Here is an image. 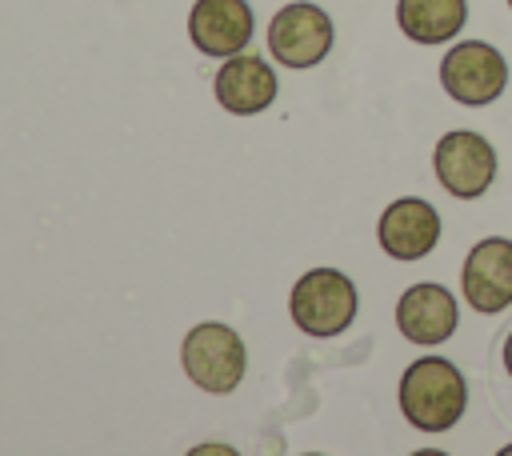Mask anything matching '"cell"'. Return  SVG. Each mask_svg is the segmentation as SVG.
<instances>
[{
	"label": "cell",
	"instance_id": "5b68a950",
	"mask_svg": "<svg viewBox=\"0 0 512 456\" xmlns=\"http://www.w3.org/2000/svg\"><path fill=\"white\" fill-rule=\"evenodd\" d=\"M432 168H436V180L448 196L476 200L496 180V148L472 128H452L436 140Z\"/></svg>",
	"mask_w": 512,
	"mask_h": 456
},
{
	"label": "cell",
	"instance_id": "ba28073f",
	"mask_svg": "<svg viewBox=\"0 0 512 456\" xmlns=\"http://www.w3.org/2000/svg\"><path fill=\"white\" fill-rule=\"evenodd\" d=\"M212 92H216V104L228 112V116H260L264 108L276 104V92H280V80L272 72V64L256 52H236L228 56L216 76H212Z\"/></svg>",
	"mask_w": 512,
	"mask_h": 456
},
{
	"label": "cell",
	"instance_id": "5bb4252c",
	"mask_svg": "<svg viewBox=\"0 0 512 456\" xmlns=\"http://www.w3.org/2000/svg\"><path fill=\"white\" fill-rule=\"evenodd\" d=\"M504 456H512V444H508V448H504Z\"/></svg>",
	"mask_w": 512,
	"mask_h": 456
},
{
	"label": "cell",
	"instance_id": "4fadbf2b",
	"mask_svg": "<svg viewBox=\"0 0 512 456\" xmlns=\"http://www.w3.org/2000/svg\"><path fill=\"white\" fill-rule=\"evenodd\" d=\"M504 372L512 376V332L504 336Z\"/></svg>",
	"mask_w": 512,
	"mask_h": 456
},
{
	"label": "cell",
	"instance_id": "3957f363",
	"mask_svg": "<svg viewBox=\"0 0 512 456\" xmlns=\"http://www.w3.org/2000/svg\"><path fill=\"white\" fill-rule=\"evenodd\" d=\"M180 368L200 392L228 396L244 380L248 352H244V340L236 336V328H228L220 320H204V324L188 328V336L180 344Z\"/></svg>",
	"mask_w": 512,
	"mask_h": 456
},
{
	"label": "cell",
	"instance_id": "9a60e30c",
	"mask_svg": "<svg viewBox=\"0 0 512 456\" xmlns=\"http://www.w3.org/2000/svg\"><path fill=\"white\" fill-rule=\"evenodd\" d=\"M508 8H512V0H508Z\"/></svg>",
	"mask_w": 512,
	"mask_h": 456
},
{
	"label": "cell",
	"instance_id": "9c48e42d",
	"mask_svg": "<svg viewBox=\"0 0 512 456\" xmlns=\"http://www.w3.org/2000/svg\"><path fill=\"white\" fill-rule=\"evenodd\" d=\"M456 324H460L456 296L436 280H420V284L404 288L396 300V328L412 344H424V348L444 344V340H452Z\"/></svg>",
	"mask_w": 512,
	"mask_h": 456
},
{
	"label": "cell",
	"instance_id": "8fae6325",
	"mask_svg": "<svg viewBox=\"0 0 512 456\" xmlns=\"http://www.w3.org/2000/svg\"><path fill=\"white\" fill-rule=\"evenodd\" d=\"M188 36L196 52L228 60L252 40V8L248 0H196L188 12Z\"/></svg>",
	"mask_w": 512,
	"mask_h": 456
},
{
	"label": "cell",
	"instance_id": "7c38bea8",
	"mask_svg": "<svg viewBox=\"0 0 512 456\" xmlns=\"http://www.w3.org/2000/svg\"><path fill=\"white\" fill-rule=\"evenodd\" d=\"M396 24L412 44H448L468 24V0H396Z\"/></svg>",
	"mask_w": 512,
	"mask_h": 456
},
{
	"label": "cell",
	"instance_id": "6da1fadb",
	"mask_svg": "<svg viewBox=\"0 0 512 456\" xmlns=\"http://www.w3.org/2000/svg\"><path fill=\"white\" fill-rule=\"evenodd\" d=\"M400 412L416 432H448L460 424L464 408H468V384L464 372L444 360V356H420L404 368L400 388H396Z\"/></svg>",
	"mask_w": 512,
	"mask_h": 456
},
{
	"label": "cell",
	"instance_id": "52a82bcc",
	"mask_svg": "<svg viewBox=\"0 0 512 456\" xmlns=\"http://www.w3.org/2000/svg\"><path fill=\"white\" fill-rule=\"evenodd\" d=\"M460 292H464V304L484 316L512 308V240L508 236H484L468 248L460 268Z\"/></svg>",
	"mask_w": 512,
	"mask_h": 456
},
{
	"label": "cell",
	"instance_id": "7a4b0ae2",
	"mask_svg": "<svg viewBox=\"0 0 512 456\" xmlns=\"http://www.w3.org/2000/svg\"><path fill=\"white\" fill-rule=\"evenodd\" d=\"M360 296L352 276H344L340 268H308L292 292H288V316L304 336L328 340L340 336L352 320H356Z\"/></svg>",
	"mask_w": 512,
	"mask_h": 456
},
{
	"label": "cell",
	"instance_id": "30bf717a",
	"mask_svg": "<svg viewBox=\"0 0 512 456\" xmlns=\"http://www.w3.org/2000/svg\"><path fill=\"white\" fill-rule=\"evenodd\" d=\"M376 240L392 260H424L440 240V212L420 196H400L380 212Z\"/></svg>",
	"mask_w": 512,
	"mask_h": 456
},
{
	"label": "cell",
	"instance_id": "277c9868",
	"mask_svg": "<svg viewBox=\"0 0 512 456\" xmlns=\"http://www.w3.org/2000/svg\"><path fill=\"white\" fill-rule=\"evenodd\" d=\"M444 92L464 108H484L508 88V60L484 40H460L440 60Z\"/></svg>",
	"mask_w": 512,
	"mask_h": 456
},
{
	"label": "cell",
	"instance_id": "8992f818",
	"mask_svg": "<svg viewBox=\"0 0 512 456\" xmlns=\"http://www.w3.org/2000/svg\"><path fill=\"white\" fill-rule=\"evenodd\" d=\"M332 40H336L332 16L312 0L284 4L268 24V52L284 68H316L332 52Z\"/></svg>",
	"mask_w": 512,
	"mask_h": 456
}]
</instances>
